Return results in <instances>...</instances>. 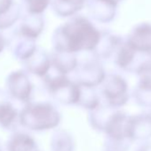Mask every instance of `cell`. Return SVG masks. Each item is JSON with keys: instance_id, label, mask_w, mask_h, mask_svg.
<instances>
[{"instance_id": "cell-21", "label": "cell", "mask_w": 151, "mask_h": 151, "mask_svg": "<svg viewBox=\"0 0 151 151\" xmlns=\"http://www.w3.org/2000/svg\"><path fill=\"white\" fill-rule=\"evenodd\" d=\"M51 0H22L28 14H41L49 6Z\"/></svg>"}, {"instance_id": "cell-10", "label": "cell", "mask_w": 151, "mask_h": 151, "mask_svg": "<svg viewBox=\"0 0 151 151\" xmlns=\"http://www.w3.org/2000/svg\"><path fill=\"white\" fill-rule=\"evenodd\" d=\"M52 68L57 74L68 76L75 72L79 63L77 54L53 50L50 52Z\"/></svg>"}, {"instance_id": "cell-16", "label": "cell", "mask_w": 151, "mask_h": 151, "mask_svg": "<svg viewBox=\"0 0 151 151\" xmlns=\"http://www.w3.org/2000/svg\"><path fill=\"white\" fill-rule=\"evenodd\" d=\"M131 139H147L151 137V116L140 115L137 116H131L130 125Z\"/></svg>"}, {"instance_id": "cell-5", "label": "cell", "mask_w": 151, "mask_h": 151, "mask_svg": "<svg viewBox=\"0 0 151 151\" xmlns=\"http://www.w3.org/2000/svg\"><path fill=\"white\" fill-rule=\"evenodd\" d=\"M101 93L105 104L113 109H119L128 101V86L126 81L117 74L106 75L101 85Z\"/></svg>"}, {"instance_id": "cell-2", "label": "cell", "mask_w": 151, "mask_h": 151, "mask_svg": "<svg viewBox=\"0 0 151 151\" xmlns=\"http://www.w3.org/2000/svg\"><path fill=\"white\" fill-rule=\"evenodd\" d=\"M61 114L51 102L30 101L19 111V124L32 132L55 130L60 124Z\"/></svg>"}, {"instance_id": "cell-24", "label": "cell", "mask_w": 151, "mask_h": 151, "mask_svg": "<svg viewBox=\"0 0 151 151\" xmlns=\"http://www.w3.org/2000/svg\"><path fill=\"white\" fill-rule=\"evenodd\" d=\"M0 151H4V150H3V147H2V146H1V143H0Z\"/></svg>"}, {"instance_id": "cell-1", "label": "cell", "mask_w": 151, "mask_h": 151, "mask_svg": "<svg viewBox=\"0 0 151 151\" xmlns=\"http://www.w3.org/2000/svg\"><path fill=\"white\" fill-rule=\"evenodd\" d=\"M101 33L84 16H75L59 26L53 32V50L78 54L81 52H93L101 39Z\"/></svg>"}, {"instance_id": "cell-17", "label": "cell", "mask_w": 151, "mask_h": 151, "mask_svg": "<svg viewBox=\"0 0 151 151\" xmlns=\"http://www.w3.org/2000/svg\"><path fill=\"white\" fill-rule=\"evenodd\" d=\"M135 51L151 52V27L143 26L135 29L127 42Z\"/></svg>"}, {"instance_id": "cell-4", "label": "cell", "mask_w": 151, "mask_h": 151, "mask_svg": "<svg viewBox=\"0 0 151 151\" xmlns=\"http://www.w3.org/2000/svg\"><path fill=\"white\" fill-rule=\"evenodd\" d=\"M5 86V91L11 99L23 104L31 101L34 93V85L29 75L24 69H16L9 73L6 77Z\"/></svg>"}, {"instance_id": "cell-23", "label": "cell", "mask_w": 151, "mask_h": 151, "mask_svg": "<svg viewBox=\"0 0 151 151\" xmlns=\"http://www.w3.org/2000/svg\"><path fill=\"white\" fill-rule=\"evenodd\" d=\"M6 44H7L6 39L5 38V37L1 33H0V54H1L3 52V51L5 50Z\"/></svg>"}, {"instance_id": "cell-11", "label": "cell", "mask_w": 151, "mask_h": 151, "mask_svg": "<svg viewBox=\"0 0 151 151\" xmlns=\"http://www.w3.org/2000/svg\"><path fill=\"white\" fill-rule=\"evenodd\" d=\"M9 45L14 57L22 62L30 58L37 49L36 40L25 37L16 31L10 39Z\"/></svg>"}, {"instance_id": "cell-18", "label": "cell", "mask_w": 151, "mask_h": 151, "mask_svg": "<svg viewBox=\"0 0 151 151\" xmlns=\"http://www.w3.org/2000/svg\"><path fill=\"white\" fill-rule=\"evenodd\" d=\"M51 151H74L75 140L73 136L64 129H55L50 139Z\"/></svg>"}, {"instance_id": "cell-3", "label": "cell", "mask_w": 151, "mask_h": 151, "mask_svg": "<svg viewBox=\"0 0 151 151\" xmlns=\"http://www.w3.org/2000/svg\"><path fill=\"white\" fill-rule=\"evenodd\" d=\"M47 93L57 102L63 105L78 104L81 95V86L68 76L56 74L47 75L43 78Z\"/></svg>"}, {"instance_id": "cell-19", "label": "cell", "mask_w": 151, "mask_h": 151, "mask_svg": "<svg viewBox=\"0 0 151 151\" xmlns=\"http://www.w3.org/2000/svg\"><path fill=\"white\" fill-rule=\"evenodd\" d=\"M86 0H52V9L60 17H69L80 11Z\"/></svg>"}, {"instance_id": "cell-25", "label": "cell", "mask_w": 151, "mask_h": 151, "mask_svg": "<svg viewBox=\"0 0 151 151\" xmlns=\"http://www.w3.org/2000/svg\"><path fill=\"white\" fill-rule=\"evenodd\" d=\"M37 151H40V150H39V149H37Z\"/></svg>"}, {"instance_id": "cell-14", "label": "cell", "mask_w": 151, "mask_h": 151, "mask_svg": "<svg viewBox=\"0 0 151 151\" xmlns=\"http://www.w3.org/2000/svg\"><path fill=\"white\" fill-rule=\"evenodd\" d=\"M36 139L29 133L14 131L6 141V151H37Z\"/></svg>"}, {"instance_id": "cell-15", "label": "cell", "mask_w": 151, "mask_h": 151, "mask_svg": "<svg viewBox=\"0 0 151 151\" xmlns=\"http://www.w3.org/2000/svg\"><path fill=\"white\" fill-rule=\"evenodd\" d=\"M21 16V6L14 0H0V30L11 28Z\"/></svg>"}, {"instance_id": "cell-20", "label": "cell", "mask_w": 151, "mask_h": 151, "mask_svg": "<svg viewBox=\"0 0 151 151\" xmlns=\"http://www.w3.org/2000/svg\"><path fill=\"white\" fill-rule=\"evenodd\" d=\"M101 98L95 88H87L81 86V95L78 106L90 111L94 110L101 105Z\"/></svg>"}, {"instance_id": "cell-9", "label": "cell", "mask_w": 151, "mask_h": 151, "mask_svg": "<svg viewBox=\"0 0 151 151\" xmlns=\"http://www.w3.org/2000/svg\"><path fill=\"white\" fill-rule=\"evenodd\" d=\"M19 124V110L5 90L0 89V127L5 130H15Z\"/></svg>"}, {"instance_id": "cell-8", "label": "cell", "mask_w": 151, "mask_h": 151, "mask_svg": "<svg viewBox=\"0 0 151 151\" xmlns=\"http://www.w3.org/2000/svg\"><path fill=\"white\" fill-rule=\"evenodd\" d=\"M24 70L29 75H34L36 77L43 79L52 68L50 53L42 49H37L34 54L27 60L22 62Z\"/></svg>"}, {"instance_id": "cell-13", "label": "cell", "mask_w": 151, "mask_h": 151, "mask_svg": "<svg viewBox=\"0 0 151 151\" xmlns=\"http://www.w3.org/2000/svg\"><path fill=\"white\" fill-rule=\"evenodd\" d=\"M88 13L91 17L101 22L112 20L114 7L116 3L113 0H86Z\"/></svg>"}, {"instance_id": "cell-12", "label": "cell", "mask_w": 151, "mask_h": 151, "mask_svg": "<svg viewBox=\"0 0 151 151\" xmlns=\"http://www.w3.org/2000/svg\"><path fill=\"white\" fill-rule=\"evenodd\" d=\"M45 21L41 14H27L21 19V23L15 30L20 35L37 40L44 30Z\"/></svg>"}, {"instance_id": "cell-22", "label": "cell", "mask_w": 151, "mask_h": 151, "mask_svg": "<svg viewBox=\"0 0 151 151\" xmlns=\"http://www.w3.org/2000/svg\"><path fill=\"white\" fill-rule=\"evenodd\" d=\"M129 144L128 140H114L107 138L103 151H126Z\"/></svg>"}, {"instance_id": "cell-6", "label": "cell", "mask_w": 151, "mask_h": 151, "mask_svg": "<svg viewBox=\"0 0 151 151\" xmlns=\"http://www.w3.org/2000/svg\"><path fill=\"white\" fill-rule=\"evenodd\" d=\"M106 75L101 60L93 56L78 63L75 70L74 81L82 87L96 88L101 85Z\"/></svg>"}, {"instance_id": "cell-7", "label": "cell", "mask_w": 151, "mask_h": 151, "mask_svg": "<svg viewBox=\"0 0 151 151\" xmlns=\"http://www.w3.org/2000/svg\"><path fill=\"white\" fill-rule=\"evenodd\" d=\"M136 71L139 77V84L134 92L135 100L139 105L151 109V60L141 62Z\"/></svg>"}]
</instances>
